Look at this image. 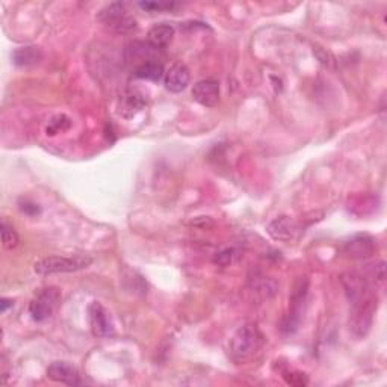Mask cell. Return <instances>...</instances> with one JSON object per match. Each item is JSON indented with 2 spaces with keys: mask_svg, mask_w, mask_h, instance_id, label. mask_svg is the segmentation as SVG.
<instances>
[{
  "mask_svg": "<svg viewBox=\"0 0 387 387\" xmlns=\"http://www.w3.org/2000/svg\"><path fill=\"white\" fill-rule=\"evenodd\" d=\"M342 285L349 303H351V312H349V331L357 339H363L369 333L374 316L378 307L377 290L372 288L368 279L357 272H345L340 277Z\"/></svg>",
  "mask_w": 387,
  "mask_h": 387,
  "instance_id": "1",
  "label": "cell"
},
{
  "mask_svg": "<svg viewBox=\"0 0 387 387\" xmlns=\"http://www.w3.org/2000/svg\"><path fill=\"white\" fill-rule=\"evenodd\" d=\"M265 344L263 334L260 333L256 325L247 324L237 329L230 339L228 351L232 359L236 362L251 360Z\"/></svg>",
  "mask_w": 387,
  "mask_h": 387,
  "instance_id": "2",
  "label": "cell"
},
{
  "mask_svg": "<svg viewBox=\"0 0 387 387\" xmlns=\"http://www.w3.org/2000/svg\"><path fill=\"white\" fill-rule=\"evenodd\" d=\"M307 294H309V280L306 277H300L295 283L292 295H290L289 314L281 325L283 331L292 333L298 329L300 321L304 314V309H306Z\"/></svg>",
  "mask_w": 387,
  "mask_h": 387,
  "instance_id": "3",
  "label": "cell"
},
{
  "mask_svg": "<svg viewBox=\"0 0 387 387\" xmlns=\"http://www.w3.org/2000/svg\"><path fill=\"white\" fill-rule=\"evenodd\" d=\"M93 259L86 256H73V257H64V256H51L41 259L35 263L34 270L36 274L41 275H50V274H59V272H74L79 270H84L91 265Z\"/></svg>",
  "mask_w": 387,
  "mask_h": 387,
  "instance_id": "4",
  "label": "cell"
},
{
  "mask_svg": "<svg viewBox=\"0 0 387 387\" xmlns=\"http://www.w3.org/2000/svg\"><path fill=\"white\" fill-rule=\"evenodd\" d=\"M99 20L103 25L118 34H129L137 29V20L133 19L124 3H110L99 14Z\"/></svg>",
  "mask_w": 387,
  "mask_h": 387,
  "instance_id": "5",
  "label": "cell"
},
{
  "mask_svg": "<svg viewBox=\"0 0 387 387\" xmlns=\"http://www.w3.org/2000/svg\"><path fill=\"white\" fill-rule=\"evenodd\" d=\"M59 301H61V290L58 288L43 289L41 292L36 295V298L32 300L31 306H29V312H31L35 321L43 322L54 315Z\"/></svg>",
  "mask_w": 387,
  "mask_h": 387,
  "instance_id": "6",
  "label": "cell"
},
{
  "mask_svg": "<svg viewBox=\"0 0 387 387\" xmlns=\"http://www.w3.org/2000/svg\"><path fill=\"white\" fill-rule=\"evenodd\" d=\"M89 325L91 330L99 338H108L114 334V324L110 321L109 312L102 306L99 301H93L88 307Z\"/></svg>",
  "mask_w": 387,
  "mask_h": 387,
  "instance_id": "7",
  "label": "cell"
},
{
  "mask_svg": "<svg viewBox=\"0 0 387 387\" xmlns=\"http://www.w3.org/2000/svg\"><path fill=\"white\" fill-rule=\"evenodd\" d=\"M192 97L202 106H217L220 102V84L213 79L200 80L192 88Z\"/></svg>",
  "mask_w": 387,
  "mask_h": 387,
  "instance_id": "8",
  "label": "cell"
},
{
  "mask_svg": "<svg viewBox=\"0 0 387 387\" xmlns=\"http://www.w3.org/2000/svg\"><path fill=\"white\" fill-rule=\"evenodd\" d=\"M344 251L351 259H368L375 253V242L371 236L360 235L345 242Z\"/></svg>",
  "mask_w": 387,
  "mask_h": 387,
  "instance_id": "9",
  "label": "cell"
},
{
  "mask_svg": "<svg viewBox=\"0 0 387 387\" xmlns=\"http://www.w3.org/2000/svg\"><path fill=\"white\" fill-rule=\"evenodd\" d=\"M145 103L147 99L143 93H139L138 89H129V91H126L121 95L120 103H118V113L124 118H132L135 117L139 110H143Z\"/></svg>",
  "mask_w": 387,
  "mask_h": 387,
  "instance_id": "10",
  "label": "cell"
},
{
  "mask_svg": "<svg viewBox=\"0 0 387 387\" xmlns=\"http://www.w3.org/2000/svg\"><path fill=\"white\" fill-rule=\"evenodd\" d=\"M191 74L188 67L182 62H176L169 67L165 74V86L171 93H182L188 86Z\"/></svg>",
  "mask_w": 387,
  "mask_h": 387,
  "instance_id": "11",
  "label": "cell"
},
{
  "mask_svg": "<svg viewBox=\"0 0 387 387\" xmlns=\"http://www.w3.org/2000/svg\"><path fill=\"white\" fill-rule=\"evenodd\" d=\"M159 49L153 47L150 43H141V41H135L132 43L130 46L126 50V59L130 64H138L137 69L141 65H144L147 62L156 61L154 55L158 54Z\"/></svg>",
  "mask_w": 387,
  "mask_h": 387,
  "instance_id": "12",
  "label": "cell"
},
{
  "mask_svg": "<svg viewBox=\"0 0 387 387\" xmlns=\"http://www.w3.org/2000/svg\"><path fill=\"white\" fill-rule=\"evenodd\" d=\"M47 377L51 382L62 383V384H78L79 383V372L67 362H55L47 368Z\"/></svg>",
  "mask_w": 387,
  "mask_h": 387,
  "instance_id": "13",
  "label": "cell"
},
{
  "mask_svg": "<svg viewBox=\"0 0 387 387\" xmlns=\"http://www.w3.org/2000/svg\"><path fill=\"white\" fill-rule=\"evenodd\" d=\"M266 230L275 241H292L298 232V227H296V222L289 217H280L271 221Z\"/></svg>",
  "mask_w": 387,
  "mask_h": 387,
  "instance_id": "14",
  "label": "cell"
},
{
  "mask_svg": "<svg viewBox=\"0 0 387 387\" xmlns=\"http://www.w3.org/2000/svg\"><path fill=\"white\" fill-rule=\"evenodd\" d=\"M174 27L169 25H158L150 29L148 32V43L156 49H163L173 41Z\"/></svg>",
  "mask_w": 387,
  "mask_h": 387,
  "instance_id": "15",
  "label": "cell"
},
{
  "mask_svg": "<svg viewBox=\"0 0 387 387\" xmlns=\"http://www.w3.org/2000/svg\"><path fill=\"white\" fill-rule=\"evenodd\" d=\"M12 59H14V62H16V65H20V67L34 65V64H38L43 59V51L41 49L35 47V46L21 47L14 51Z\"/></svg>",
  "mask_w": 387,
  "mask_h": 387,
  "instance_id": "16",
  "label": "cell"
},
{
  "mask_svg": "<svg viewBox=\"0 0 387 387\" xmlns=\"http://www.w3.org/2000/svg\"><path fill=\"white\" fill-rule=\"evenodd\" d=\"M135 76L139 78V79L159 82L163 76V65L158 61L147 62L144 65L138 67V69L135 70Z\"/></svg>",
  "mask_w": 387,
  "mask_h": 387,
  "instance_id": "17",
  "label": "cell"
},
{
  "mask_svg": "<svg viewBox=\"0 0 387 387\" xmlns=\"http://www.w3.org/2000/svg\"><path fill=\"white\" fill-rule=\"evenodd\" d=\"M71 128V120L67 115H56L49 121V126L46 128V133L50 137H55L58 133L67 132Z\"/></svg>",
  "mask_w": 387,
  "mask_h": 387,
  "instance_id": "18",
  "label": "cell"
},
{
  "mask_svg": "<svg viewBox=\"0 0 387 387\" xmlns=\"http://www.w3.org/2000/svg\"><path fill=\"white\" fill-rule=\"evenodd\" d=\"M0 232H2V242L5 248L12 250L17 247L20 242L19 235L8 221H2V230H0Z\"/></svg>",
  "mask_w": 387,
  "mask_h": 387,
  "instance_id": "19",
  "label": "cell"
},
{
  "mask_svg": "<svg viewBox=\"0 0 387 387\" xmlns=\"http://www.w3.org/2000/svg\"><path fill=\"white\" fill-rule=\"evenodd\" d=\"M239 251L235 250V248H227L224 251H221L220 255H217L215 257V263L220 265V266H228L235 263L237 259H239Z\"/></svg>",
  "mask_w": 387,
  "mask_h": 387,
  "instance_id": "20",
  "label": "cell"
},
{
  "mask_svg": "<svg viewBox=\"0 0 387 387\" xmlns=\"http://www.w3.org/2000/svg\"><path fill=\"white\" fill-rule=\"evenodd\" d=\"M139 6L143 10H147V11H171V10H174L177 3H173V2H141Z\"/></svg>",
  "mask_w": 387,
  "mask_h": 387,
  "instance_id": "21",
  "label": "cell"
},
{
  "mask_svg": "<svg viewBox=\"0 0 387 387\" xmlns=\"http://www.w3.org/2000/svg\"><path fill=\"white\" fill-rule=\"evenodd\" d=\"M283 378H285L286 383L290 384V386H306L309 383L307 377L301 374V372H296V371L286 372V374L283 375Z\"/></svg>",
  "mask_w": 387,
  "mask_h": 387,
  "instance_id": "22",
  "label": "cell"
},
{
  "mask_svg": "<svg viewBox=\"0 0 387 387\" xmlns=\"http://www.w3.org/2000/svg\"><path fill=\"white\" fill-rule=\"evenodd\" d=\"M21 211L29 213V215H36V213H40V207L34 204V203H29V202H25V203H21Z\"/></svg>",
  "mask_w": 387,
  "mask_h": 387,
  "instance_id": "23",
  "label": "cell"
},
{
  "mask_svg": "<svg viewBox=\"0 0 387 387\" xmlns=\"http://www.w3.org/2000/svg\"><path fill=\"white\" fill-rule=\"evenodd\" d=\"M10 306H12V301H10V300H2V312H5Z\"/></svg>",
  "mask_w": 387,
  "mask_h": 387,
  "instance_id": "24",
  "label": "cell"
}]
</instances>
